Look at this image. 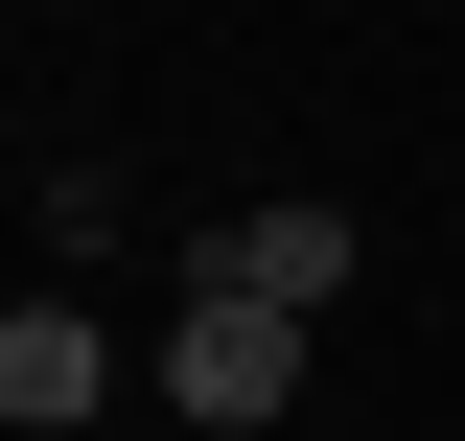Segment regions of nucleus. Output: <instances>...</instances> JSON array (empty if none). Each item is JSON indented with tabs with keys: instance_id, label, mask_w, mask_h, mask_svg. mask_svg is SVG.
Returning a JSON list of instances; mask_svg holds the SVG:
<instances>
[{
	"instance_id": "nucleus-1",
	"label": "nucleus",
	"mask_w": 465,
	"mask_h": 441,
	"mask_svg": "<svg viewBox=\"0 0 465 441\" xmlns=\"http://www.w3.org/2000/svg\"><path fill=\"white\" fill-rule=\"evenodd\" d=\"M163 395H186L210 441H256V418L302 395V326H280V302H232V279H186V326H163Z\"/></svg>"
},
{
	"instance_id": "nucleus-2",
	"label": "nucleus",
	"mask_w": 465,
	"mask_h": 441,
	"mask_svg": "<svg viewBox=\"0 0 465 441\" xmlns=\"http://www.w3.org/2000/svg\"><path fill=\"white\" fill-rule=\"evenodd\" d=\"M186 279H232V302H280V326H326V302H349V210H326V186H280V210H232V232H210Z\"/></svg>"
},
{
	"instance_id": "nucleus-3",
	"label": "nucleus",
	"mask_w": 465,
	"mask_h": 441,
	"mask_svg": "<svg viewBox=\"0 0 465 441\" xmlns=\"http://www.w3.org/2000/svg\"><path fill=\"white\" fill-rule=\"evenodd\" d=\"M94 395H116V348L70 326V302H0V418H24V441H70Z\"/></svg>"
}]
</instances>
